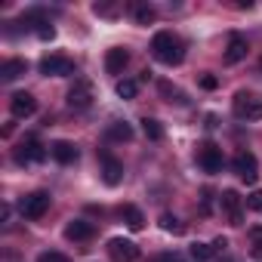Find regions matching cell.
Segmentation results:
<instances>
[{
  "instance_id": "cell-10",
  "label": "cell",
  "mask_w": 262,
  "mask_h": 262,
  "mask_svg": "<svg viewBox=\"0 0 262 262\" xmlns=\"http://www.w3.org/2000/svg\"><path fill=\"white\" fill-rule=\"evenodd\" d=\"M40 74H47V77H68V74H74V62L68 59V56H43L40 59Z\"/></svg>"
},
{
  "instance_id": "cell-7",
  "label": "cell",
  "mask_w": 262,
  "mask_h": 262,
  "mask_svg": "<svg viewBox=\"0 0 262 262\" xmlns=\"http://www.w3.org/2000/svg\"><path fill=\"white\" fill-rule=\"evenodd\" d=\"M99 173H102V182H105L108 188H114V185L123 182V164H120L111 151H102V155H99Z\"/></svg>"
},
{
  "instance_id": "cell-26",
  "label": "cell",
  "mask_w": 262,
  "mask_h": 262,
  "mask_svg": "<svg viewBox=\"0 0 262 262\" xmlns=\"http://www.w3.org/2000/svg\"><path fill=\"white\" fill-rule=\"evenodd\" d=\"M253 259H262V228H253V247H250Z\"/></svg>"
},
{
  "instance_id": "cell-32",
  "label": "cell",
  "mask_w": 262,
  "mask_h": 262,
  "mask_svg": "<svg viewBox=\"0 0 262 262\" xmlns=\"http://www.w3.org/2000/svg\"><path fill=\"white\" fill-rule=\"evenodd\" d=\"M225 247H228V241H225V237H216V241H213V253H222Z\"/></svg>"
},
{
  "instance_id": "cell-28",
  "label": "cell",
  "mask_w": 262,
  "mask_h": 262,
  "mask_svg": "<svg viewBox=\"0 0 262 262\" xmlns=\"http://www.w3.org/2000/svg\"><path fill=\"white\" fill-rule=\"evenodd\" d=\"M201 86H204V90H216V86H219V77L210 74V71H204V74H201Z\"/></svg>"
},
{
  "instance_id": "cell-20",
  "label": "cell",
  "mask_w": 262,
  "mask_h": 262,
  "mask_svg": "<svg viewBox=\"0 0 262 262\" xmlns=\"http://www.w3.org/2000/svg\"><path fill=\"white\" fill-rule=\"evenodd\" d=\"M133 19H136L139 25H151V22L158 19V10H155L151 4H133Z\"/></svg>"
},
{
  "instance_id": "cell-8",
  "label": "cell",
  "mask_w": 262,
  "mask_h": 262,
  "mask_svg": "<svg viewBox=\"0 0 262 262\" xmlns=\"http://www.w3.org/2000/svg\"><path fill=\"white\" fill-rule=\"evenodd\" d=\"M231 167H234L237 179H244L247 185H253V182L259 179V161H256L253 151H237L234 161H231Z\"/></svg>"
},
{
  "instance_id": "cell-9",
  "label": "cell",
  "mask_w": 262,
  "mask_h": 262,
  "mask_svg": "<svg viewBox=\"0 0 262 262\" xmlns=\"http://www.w3.org/2000/svg\"><path fill=\"white\" fill-rule=\"evenodd\" d=\"M219 207H222V213H225V219L231 222V225H241L244 222V198L237 194V191H222L219 194Z\"/></svg>"
},
{
  "instance_id": "cell-6",
  "label": "cell",
  "mask_w": 262,
  "mask_h": 262,
  "mask_svg": "<svg viewBox=\"0 0 262 262\" xmlns=\"http://www.w3.org/2000/svg\"><path fill=\"white\" fill-rule=\"evenodd\" d=\"M50 210V194L47 191H31L25 198H19V213L25 219H40Z\"/></svg>"
},
{
  "instance_id": "cell-30",
  "label": "cell",
  "mask_w": 262,
  "mask_h": 262,
  "mask_svg": "<svg viewBox=\"0 0 262 262\" xmlns=\"http://www.w3.org/2000/svg\"><path fill=\"white\" fill-rule=\"evenodd\" d=\"M247 204H250V210H256V213H262V191H253V194L247 198Z\"/></svg>"
},
{
  "instance_id": "cell-11",
  "label": "cell",
  "mask_w": 262,
  "mask_h": 262,
  "mask_svg": "<svg viewBox=\"0 0 262 262\" xmlns=\"http://www.w3.org/2000/svg\"><path fill=\"white\" fill-rule=\"evenodd\" d=\"M108 256L114 262H136L139 259V247L133 241H126V237H111L108 241Z\"/></svg>"
},
{
  "instance_id": "cell-4",
  "label": "cell",
  "mask_w": 262,
  "mask_h": 262,
  "mask_svg": "<svg viewBox=\"0 0 262 262\" xmlns=\"http://www.w3.org/2000/svg\"><path fill=\"white\" fill-rule=\"evenodd\" d=\"M16 164L19 167H28V164H40L43 158H47V148L40 145V139L37 136H28V139H22L19 142V148H16Z\"/></svg>"
},
{
  "instance_id": "cell-1",
  "label": "cell",
  "mask_w": 262,
  "mask_h": 262,
  "mask_svg": "<svg viewBox=\"0 0 262 262\" xmlns=\"http://www.w3.org/2000/svg\"><path fill=\"white\" fill-rule=\"evenodd\" d=\"M151 56L158 59V62H164V65H179L182 59H185V43L173 34V31H158L155 37H151Z\"/></svg>"
},
{
  "instance_id": "cell-12",
  "label": "cell",
  "mask_w": 262,
  "mask_h": 262,
  "mask_svg": "<svg viewBox=\"0 0 262 262\" xmlns=\"http://www.w3.org/2000/svg\"><path fill=\"white\" fill-rule=\"evenodd\" d=\"M37 111V99L31 96V93H13V99H10V114L16 117V120H25V117H31Z\"/></svg>"
},
{
  "instance_id": "cell-25",
  "label": "cell",
  "mask_w": 262,
  "mask_h": 262,
  "mask_svg": "<svg viewBox=\"0 0 262 262\" xmlns=\"http://www.w3.org/2000/svg\"><path fill=\"white\" fill-rule=\"evenodd\" d=\"M93 13L111 19V16H117V4H93Z\"/></svg>"
},
{
  "instance_id": "cell-17",
  "label": "cell",
  "mask_w": 262,
  "mask_h": 262,
  "mask_svg": "<svg viewBox=\"0 0 262 262\" xmlns=\"http://www.w3.org/2000/svg\"><path fill=\"white\" fill-rule=\"evenodd\" d=\"M105 136L111 142H129V139H133V126H129L126 120H111L108 129H105Z\"/></svg>"
},
{
  "instance_id": "cell-24",
  "label": "cell",
  "mask_w": 262,
  "mask_h": 262,
  "mask_svg": "<svg viewBox=\"0 0 262 262\" xmlns=\"http://www.w3.org/2000/svg\"><path fill=\"white\" fill-rule=\"evenodd\" d=\"M188 256H191L194 262H207V259L213 256V244H191V247H188Z\"/></svg>"
},
{
  "instance_id": "cell-15",
  "label": "cell",
  "mask_w": 262,
  "mask_h": 262,
  "mask_svg": "<svg viewBox=\"0 0 262 262\" xmlns=\"http://www.w3.org/2000/svg\"><path fill=\"white\" fill-rule=\"evenodd\" d=\"M65 237H68V241H90V237H93V225H90L86 219H71V222L65 225Z\"/></svg>"
},
{
  "instance_id": "cell-19",
  "label": "cell",
  "mask_w": 262,
  "mask_h": 262,
  "mask_svg": "<svg viewBox=\"0 0 262 262\" xmlns=\"http://www.w3.org/2000/svg\"><path fill=\"white\" fill-rule=\"evenodd\" d=\"M28 71V62L25 59H10V62H4V68H0V80H19L22 74Z\"/></svg>"
},
{
  "instance_id": "cell-33",
  "label": "cell",
  "mask_w": 262,
  "mask_h": 262,
  "mask_svg": "<svg viewBox=\"0 0 262 262\" xmlns=\"http://www.w3.org/2000/svg\"><path fill=\"white\" fill-rule=\"evenodd\" d=\"M204 126H207V129H213V126H216V114H207V123H204Z\"/></svg>"
},
{
  "instance_id": "cell-18",
  "label": "cell",
  "mask_w": 262,
  "mask_h": 262,
  "mask_svg": "<svg viewBox=\"0 0 262 262\" xmlns=\"http://www.w3.org/2000/svg\"><path fill=\"white\" fill-rule=\"evenodd\" d=\"M244 56H247V40H244L241 34H231L228 50H225V62H228V65H237Z\"/></svg>"
},
{
  "instance_id": "cell-31",
  "label": "cell",
  "mask_w": 262,
  "mask_h": 262,
  "mask_svg": "<svg viewBox=\"0 0 262 262\" xmlns=\"http://www.w3.org/2000/svg\"><path fill=\"white\" fill-rule=\"evenodd\" d=\"M148 262H182V259H179L176 253H170V250H167V253H158V256H151Z\"/></svg>"
},
{
  "instance_id": "cell-5",
  "label": "cell",
  "mask_w": 262,
  "mask_h": 262,
  "mask_svg": "<svg viewBox=\"0 0 262 262\" xmlns=\"http://www.w3.org/2000/svg\"><path fill=\"white\" fill-rule=\"evenodd\" d=\"M194 158H198V167L204 170V173H219L222 170V148L219 145H213V142H201L198 145V151H194Z\"/></svg>"
},
{
  "instance_id": "cell-23",
  "label": "cell",
  "mask_w": 262,
  "mask_h": 262,
  "mask_svg": "<svg viewBox=\"0 0 262 262\" xmlns=\"http://www.w3.org/2000/svg\"><path fill=\"white\" fill-rule=\"evenodd\" d=\"M114 90H117V96H120V99H136V93H139V83L123 77V80H117V86H114Z\"/></svg>"
},
{
  "instance_id": "cell-22",
  "label": "cell",
  "mask_w": 262,
  "mask_h": 262,
  "mask_svg": "<svg viewBox=\"0 0 262 262\" xmlns=\"http://www.w3.org/2000/svg\"><path fill=\"white\" fill-rule=\"evenodd\" d=\"M142 133H145L151 142H161V139H164V126H161V120L145 117V120H142Z\"/></svg>"
},
{
  "instance_id": "cell-2",
  "label": "cell",
  "mask_w": 262,
  "mask_h": 262,
  "mask_svg": "<svg viewBox=\"0 0 262 262\" xmlns=\"http://www.w3.org/2000/svg\"><path fill=\"white\" fill-rule=\"evenodd\" d=\"M93 99H96V86H93V80H86V77H74V83H71V90H68V105H71L74 111H86V108L93 105Z\"/></svg>"
},
{
  "instance_id": "cell-13",
  "label": "cell",
  "mask_w": 262,
  "mask_h": 262,
  "mask_svg": "<svg viewBox=\"0 0 262 262\" xmlns=\"http://www.w3.org/2000/svg\"><path fill=\"white\" fill-rule=\"evenodd\" d=\"M50 155H53V161H56V164H62V167H68V164H77V158H80L77 145H74V142H68V139H59V142H53V145H50Z\"/></svg>"
},
{
  "instance_id": "cell-27",
  "label": "cell",
  "mask_w": 262,
  "mask_h": 262,
  "mask_svg": "<svg viewBox=\"0 0 262 262\" xmlns=\"http://www.w3.org/2000/svg\"><path fill=\"white\" fill-rule=\"evenodd\" d=\"M37 262H71V259L62 256V253H56V250H43V253L37 256Z\"/></svg>"
},
{
  "instance_id": "cell-29",
  "label": "cell",
  "mask_w": 262,
  "mask_h": 262,
  "mask_svg": "<svg viewBox=\"0 0 262 262\" xmlns=\"http://www.w3.org/2000/svg\"><path fill=\"white\" fill-rule=\"evenodd\" d=\"M210 210H213V191H210V188H204V198H201V213H204V216H210Z\"/></svg>"
},
{
  "instance_id": "cell-34",
  "label": "cell",
  "mask_w": 262,
  "mask_h": 262,
  "mask_svg": "<svg viewBox=\"0 0 262 262\" xmlns=\"http://www.w3.org/2000/svg\"><path fill=\"white\" fill-rule=\"evenodd\" d=\"M259 68H262V62H259Z\"/></svg>"
},
{
  "instance_id": "cell-3",
  "label": "cell",
  "mask_w": 262,
  "mask_h": 262,
  "mask_svg": "<svg viewBox=\"0 0 262 262\" xmlns=\"http://www.w3.org/2000/svg\"><path fill=\"white\" fill-rule=\"evenodd\" d=\"M231 108H234V117H237V120H262V96L237 93Z\"/></svg>"
},
{
  "instance_id": "cell-21",
  "label": "cell",
  "mask_w": 262,
  "mask_h": 262,
  "mask_svg": "<svg viewBox=\"0 0 262 262\" xmlns=\"http://www.w3.org/2000/svg\"><path fill=\"white\" fill-rule=\"evenodd\" d=\"M161 228L164 231H170V234H185V222L179 219V216H173V213H161Z\"/></svg>"
},
{
  "instance_id": "cell-16",
  "label": "cell",
  "mask_w": 262,
  "mask_h": 262,
  "mask_svg": "<svg viewBox=\"0 0 262 262\" xmlns=\"http://www.w3.org/2000/svg\"><path fill=\"white\" fill-rule=\"evenodd\" d=\"M120 216H123V222H126L129 231H142V228H145V216H142V210L133 207V204H123V207H120Z\"/></svg>"
},
{
  "instance_id": "cell-14",
  "label": "cell",
  "mask_w": 262,
  "mask_h": 262,
  "mask_svg": "<svg viewBox=\"0 0 262 262\" xmlns=\"http://www.w3.org/2000/svg\"><path fill=\"white\" fill-rule=\"evenodd\" d=\"M126 62H129V53L120 50V47H114V50L105 53V71H108V74H120V71L126 68Z\"/></svg>"
}]
</instances>
